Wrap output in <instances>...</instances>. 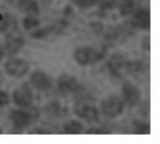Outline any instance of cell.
Segmentation results:
<instances>
[{
	"instance_id": "1",
	"label": "cell",
	"mask_w": 160,
	"mask_h": 144,
	"mask_svg": "<svg viewBox=\"0 0 160 144\" xmlns=\"http://www.w3.org/2000/svg\"><path fill=\"white\" fill-rule=\"evenodd\" d=\"M105 54L106 49L104 47L93 48L89 46H82L75 50L73 56L78 65L87 67L98 63L104 58Z\"/></svg>"
},
{
	"instance_id": "2",
	"label": "cell",
	"mask_w": 160,
	"mask_h": 144,
	"mask_svg": "<svg viewBox=\"0 0 160 144\" xmlns=\"http://www.w3.org/2000/svg\"><path fill=\"white\" fill-rule=\"evenodd\" d=\"M125 109V103L123 99L117 96L107 97L101 103V112L107 118L119 117Z\"/></svg>"
},
{
	"instance_id": "3",
	"label": "cell",
	"mask_w": 160,
	"mask_h": 144,
	"mask_svg": "<svg viewBox=\"0 0 160 144\" xmlns=\"http://www.w3.org/2000/svg\"><path fill=\"white\" fill-rule=\"evenodd\" d=\"M14 103L22 108H29L34 100V94L27 83H22L16 87L12 94Z\"/></svg>"
},
{
	"instance_id": "4",
	"label": "cell",
	"mask_w": 160,
	"mask_h": 144,
	"mask_svg": "<svg viewBox=\"0 0 160 144\" xmlns=\"http://www.w3.org/2000/svg\"><path fill=\"white\" fill-rule=\"evenodd\" d=\"M5 70L10 77L19 79L27 74L29 64L26 60L20 57L10 58L5 64Z\"/></svg>"
},
{
	"instance_id": "5",
	"label": "cell",
	"mask_w": 160,
	"mask_h": 144,
	"mask_svg": "<svg viewBox=\"0 0 160 144\" xmlns=\"http://www.w3.org/2000/svg\"><path fill=\"white\" fill-rule=\"evenodd\" d=\"M57 88L62 95H73L79 92V81L71 74H61L57 80Z\"/></svg>"
},
{
	"instance_id": "6",
	"label": "cell",
	"mask_w": 160,
	"mask_h": 144,
	"mask_svg": "<svg viewBox=\"0 0 160 144\" xmlns=\"http://www.w3.org/2000/svg\"><path fill=\"white\" fill-rule=\"evenodd\" d=\"M74 112L78 117L87 122H96L98 119V110L89 101L78 102L74 107Z\"/></svg>"
},
{
	"instance_id": "7",
	"label": "cell",
	"mask_w": 160,
	"mask_h": 144,
	"mask_svg": "<svg viewBox=\"0 0 160 144\" xmlns=\"http://www.w3.org/2000/svg\"><path fill=\"white\" fill-rule=\"evenodd\" d=\"M24 44L25 40L23 37L17 31H11L6 37L4 51L9 55H13L21 51Z\"/></svg>"
},
{
	"instance_id": "8",
	"label": "cell",
	"mask_w": 160,
	"mask_h": 144,
	"mask_svg": "<svg viewBox=\"0 0 160 144\" xmlns=\"http://www.w3.org/2000/svg\"><path fill=\"white\" fill-rule=\"evenodd\" d=\"M10 121L12 123L13 127L16 130H23L25 129L31 123L32 119L34 118L33 114L23 111V110H14L9 114Z\"/></svg>"
},
{
	"instance_id": "9",
	"label": "cell",
	"mask_w": 160,
	"mask_h": 144,
	"mask_svg": "<svg viewBox=\"0 0 160 144\" xmlns=\"http://www.w3.org/2000/svg\"><path fill=\"white\" fill-rule=\"evenodd\" d=\"M122 95L124 103L130 108L135 107L142 97L140 89L130 82H126L122 86Z\"/></svg>"
},
{
	"instance_id": "10",
	"label": "cell",
	"mask_w": 160,
	"mask_h": 144,
	"mask_svg": "<svg viewBox=\"0 0 160 144\" xmlns=\"http://www.w3.org/2000/svg\"><path fill=\"white\" fill-rule=\"evenodd\" d=\"M30 82L34 88L38 91H46L52 87V81L49 74L42 70H35L30 76Z\"/></svg>"
},
{
	"instance_id": "11",
	"label": "cell",
	"mask_w": 160,
	"mask_h": 144,
	"mask_svg": "<svg viewBox=\"0 0 160 144\" xmlns=\"http://www.w3.org/2000/svg\"><path fill=\"white\" fill-rule=\"evenodd\" d=\"M127 64L128 62L124 56L121 54H113L107 62V69L114 78H120L122 77L123 69H127Z\"/></svg>"
},
{
	"instance_id": "12",
	"label": "cell",
	"mask_w": 160,
	"mask_h": 144,
	"mask_svg": "<svg viewBox=\"0 0 160 144\" xmlns=\"http://www.w3.org/2000/svg\"><path fill=\"white\" fill-rule=\"evenodd\" d=\"M131 24L139 29H149L150 27V11L145 7L138 8L131 20Z\"/></svg>"
},
{
	"instance_id": "13",
	"label": "cell",
	"mask_w": 160,
	"mask_h": 144,
	"mask_svg": "<svg viewBox=\"0 0 160 144\" xmlns=\"http://www.w3.org/2000/svg\"><path fill=\"white\" fill-rule=\"evenodd\" d=\"M115 7L121 16H127L132 13L134 7L133 0H116Z\"/></svg>"
},
{
	"instance_id": "14",
	"label": "cell",
	"mask_w": 160,
	"mask_h": 144,
	"mask_svg": "<svg viewBox=\"0 0 160 144\" xmlns=\"http://www.w3.org/2000/svg\"><path fill=\"white\" fill-rule=\"evenodd\" d=\"M16 7L26 13L35 14L38 12V6L36 0H21Z\"/></svg>"
},
{
	"instance_id": "15",
	"label": "cell",
	"mask_w": 160,
	"mask_h": 144,
	"mask_svg": "<svg viewBox=\"0 0 160 144\" xmlns=\"http://www.w3.org/2000/svg\"><path fill=\"white\" fill-rule=\"evenodd\" d=\"M63 129L66 134H81L83 130V126L77 120H70L64 125Z\"/></svg>"
},
{
	"instance_id": "16",
	"label": "cell",
	"mask_w": 160,
	"mask_h": 144,
	"mask_svg": "<svg viewBox=\"0 0 160 144\" xmlns=\"http://www.w3.org/2000/svg\"><path fill=\"white\" fill-rule=\"evenodd\" d=\"M11 14L6 7L0 5V32L6 31L11 24Z\"/></svg>"
},
{
	"instance_id": "17",
	"label": "cell",
	"mask_w": 160,
	"mask_h": 144,
	"mask_svg": "<svg viewBox=\"0 0 160 144\" xmlns=\"http://www.w3.org/2000/svg\"><path fill=\"white\" fill-rule=\"evenodd\" d=\"M46 112L49 115L53 117H61L65 114V109L57 101H53L46 106Z\"/></svg>"
},
{
	"instance_id": "18",
	"label": "cell",
	"mask_w": 160,
	"mask_h": 144,
	"mask_svg": "<svg viewBox=\"0 0 160 144\" xmlns=\"http://www.w3.org/2000/svg\"><path fill=\"white\" fill-rule=\"evenodd\" d=\"M133 129L135 134H149L150 133V126L141 121L133 122Z\"/></svg>"
},
{
	"instance_id": "19",
	"label": "cell",
	"mask_w": 160,
	"mask_h": 144,
	"mask_svg": "<svg viewBox=\"0 0 160 144\" xmlns=\"http://www.w3.org/2000/svg\"><path fill=\"white\" fill-rule=\"evenodd\" d=\"M73 4L81 8H89L91 7L99 5L101 0H70Z\"/></svg>"
},
{
	"instance_id": "20",
	"label": "cell",
	"mask_w": 160,
	"mask_h": 144,
	"mask_svg": "<svg viewBox=\"0 0 160 144\" xmlns=\"http://www.w3.org/2000/svg\"><path fill=\"white\" fill-rule=\"evenodd\" d=\"M22 24H23V27L25 29L31 30V29H35L36 27L39 26L40 22L38 20H37L36 18H34L32 16H26L22 20Z\"/></svg>"
},
{
	"instance_id": "21",
	"label": "cell",
	"mask_w": 160,
	"mask_h": 144,
	"mask_svg": "<svg viewBox=\"0 0 160 144\" xmlns=\"http://www.w3.org/2000/svg\"><path fill=\"white\" fill-rule=\"evenodd\" d=\"M53 29H54L53 26H48V27L41 28V29H38L32 34V37L34 38H45L46 37H48L50 35V33Z\"/></svg>"
},
{
	"instance_id": "22",
	"label": "cell",
	"mask_w": 160,
	"mask_h": 144,
	"mask_svg": "<svg viewBox=\"0 0 160 144\" xmlns=\"http://www.w3.org/2000/svg\"><path fill=\"white\" fill-rule=\"evenodd\" d=\"M8 96L7 95V93L0 91V109L5 108L8 104Z\"/></svg>"
},
{
	"instance_id": "23",
	"label": "cell",
	"mask_w": 160,
	"mask_h": 144,
	"mask_svg": "<svg viewBox=\"0 0 160 144\" xmlns=\"http://www.w3.org/2000/svg\"><path fill=\"white\" fill-rule=\"evenodd\" d=\"M4 54H5V51H4V49H3V47H2V45H1V43H0V61L3 59Z\"/></svg>"
},
{
	"instance_id": "24",
	"label": "cell",
	"mask_w": 160,
	"mask_h": 144,
	"mask_svg": "<svg viewBox=\"0 0 160 144\" xmlns=\"http://www.w3.org/2000/svg\"><path fill=\"white\" fill-rule=\"evenodd\" d=\"M7 2H8V3H10L11 5H13V6H17L18 5V3L21 1V0H6Z\"/></svg>"
},
{
	"instance_id": "25",
	"label": "cell",
	"mask_w": 160,
	"mask_h": 144,
	"mask_svg": "<svg viewBox=\"0 0 160 144\" xmlns=\"http://www.w3.org/2000/svg\"><path fill=\"white\" fill-rule=\"evenodd\" d=\"M3 133V130L1 129V127H0V134H2Z\"/></svg>"
}]
</instances>
